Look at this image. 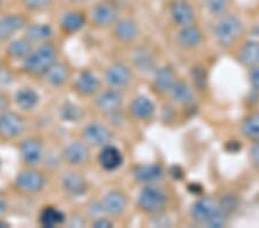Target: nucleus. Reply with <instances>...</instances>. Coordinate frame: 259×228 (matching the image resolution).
Instances as JSON below:
<instances>
[{"label": "nucleus", "instance_id": "nucleus-20", "mask_svg": "<svg viewBox=\"0 0 259 228\" xmlns=\"http://www.w3.org/2000/svg\"><path fill=\"white\" fill-rule=\"evenodd\" d=\"M114 35L119 41L132 43L139 35V27H137L135 21L131 19H123L115 24Z\"/></svg>", "mask_w": 259, "mask_h": 228}, {"label": "nucleus", "instance_id": "nucleus-22", "mask_svg": "<svg viewBox=\"0 0 259 228\" xmlns=\"http://www.w3.org/2000/svg\"><path fill=\"white\" fill-rule=\"evenodd\" d=\"M239 60L245 67L253 68L259 65V43L256 40H249L240 49Z\"/></svg>", "mask_w": 259, "mask_h": 228}, {"label": "nucleus", "instance_id": "nucleus-24", "mask_svg": "<svg viewBox=\"0 0 259 228\" xmlns=\"http://www.w3.org/2000/svg\"><path fill=\"white\" fill-rule=\"evenodd\" d=\"M175 82L177 80H175L173 70L169 67H162L156 72V75L153 78V86L158 93L165 94L167 91H170Z\"/></svg>", "mask_w": 259, "mask_h": 228}, {"label": "nucleus", "instance_id": "nucleus-2", "mask_svg": "<svg viewBox=\"0 0 259 228\" xmlns=\"http://www.w3.org/2000/svg\"><path fill=\"white\" fill-rule=\"evenodd\" d=\"M242 31H243V24L234 14H225L220 16L214 26L215 39L224 48H228L235 43L241 36Z\"/></svg>", "mask_w": 259, "mask_h": 228}, {"label": "nucleus", "instance_id": "nucleus-1", "mask_svg": "<svg viewBox=\"0 0 259 228\" xmlns=\"http://www.w3.org/2000/svg\"><path fill=\"white\" fill-rule=\"evenodd\" d=\"M57 50L52 44L45 43L32 51L23 62L24 72L33 76H41L56 62Z\"/></svg>", "mask_w": 259, "mask_h": 228}, {"label": "nucleus", "instance_id": "nucleus-18", "mask_svg": "<svg viewBox=\"0 0 259 228\" xmlns=\"http://www.w3.org/2000/svg\"><path fill=\"white\" fill-rule=\"evenodd\" d=\"M215 202L210 197H203L200 200L196 201L194 203L193 207H191V217L194 218V220L198 222H205L208 218L211 217L213 211L217 209Z\"/></svg>", "mask_w": 259, "mask_h": 228}, {"label": "nucleus", "instance_id": "nucleus-12", "mask_svg": "<svg viewBox=\"0 0 259 228\" xmlns=\"http://www.w3.org/2000/svg\"><path fill=\"white\" fill-rule=\"evenodd\" d=\"M20 155L26 164L36 165L43 157V144L36 138L27 139L21 143Z\"/></svg>", "mask_w": 259, "mask_h": 228}, {"label": "nucleus", "instance_id": "nucleus-37", "mask_svg": "<svg viewBox=\"0 0 259 228\" xmlns=\"http://www.w3.org/2000/svg\"><path fill=\"white\" fill-rule=\"evenodd\" d=\"M53 0H23V5L29 11L40 12L51 6Z\"/></svg>", "mask_w": 259, "mask_h": 228}, {"label": "nucleus", "instance_id": "nucleus-13", "mask_svg": "<svg viewBox=\"0 0 259 228\" xmlns=\"http://www.w3.org/2000/svg\"><path fill=\"white\" fill-rule=\"evenodd\" d=\"M27 20L20 14H10L0 18V40L11 38L15 32L26 26Z\"/></svg>", "mask_w": 259, "mask_h": 228}, {"label": "nucleus", "instance_id": "nucleus-9", "mask_svg": "<svg viewBox=\"0 0 259 228\" xmlns=\"http://www.w3.org/2000/svg\"><path fill=\"white\" fill-rule=\"evenodd\" d=\"M105 80L107 84L111 85L112 88H122L131 82L132 73L126 65L116 62L107 68Z\"/></svg>", "mask_w": 259, "mask_h": 228}, {"label": "nucleus", "instance_id": "nucleus-43", "mask_svg": "<svg viewBox=\"0 0 259 228\" xmlns=\"http://www.w3.org/2000/svg\"><path fill=\"white\" fill-rule=\"evenodd\" d=\"M6 202L3 200V198H0V214L4 213L6 211Z\"/></svg>", "mask_w": 259, "mask_h": 228}, {"label": "nucleus", "instance_id": "nucleus-5", "mask_svg": "<svg viewBox=\"0 0 259 228\" xmlns=\"http://www.w3.org/2000/svg\"><path fill=\"white\" fill-rule=\"evenodd\" d=\"M26 122L18 113L0 114V138L4 140H14L22 134Z\"/></svg>", "mask_w": 259, "mask_h": 228}, {"label": "nucleus", "instance_id": "nucleus-33", "mask_svg": "<svg viewBox=\"0 0 259 228\" xmlns=\"http://www.w3.org/2000/svg\"><path fill=\"white\" fill-rule=\"evenodd\" d=\"M227 220H228V213L218 205L217 206V209L213 211L211 217L208 218L204 223H205L207 227H211V228H221L226 226Z\"/></svg>", "mask_w": 259, "mask_h": 228}, {"label": "nucleus", "instance_id": "nucleus-21", "mask_svg": "<svg viewBox=\"0 0 259 228\" xmlns=\"http://www.w3.org/2000/svg\"><path fill=\"white\" fill-rule=\"evenodd\" d=\"M45 82L52 86H60L68 80L69 70L67 66L61 62H54L43 75Z\"/></svg>", "mask_w": 259, "mask_h": 228}, {"label": "nucleus", "instance_id": "nucleus-7", "mask_svg": "<svg viewBox=\"0 0 259 228\" xmlns=\"http://www.w3.org/2000/svg\"><path fill=\"white\" fill-rule=\"evenodd\" d=\"M169 14L180 27L190 26L195 20V12L187 0H172L169 3Z\"/></svg>", "mask_w": 259, "mask_h": 228}, {"label": "nucleus", "instance_id": "nucleus-15", "mask_svg": "<svg viewBox=\"0 0 259 228\" xmlns=\"http://www.w3.org/2000/svg\"><path fill=\"white\" fill-rule=\"evenodd\" d=\"M99 80L94 73L85 70L82 72L74 83V89L81 96H91L99 88Z\"/></svg>", "mask_w": 259, "mask_h": 228}, {"label": "nucleus", "instance_id": "nucleus-41", "mask_svg": "<svg viewBox=\"0 0 259 228\" xmlns=\"http://www.w3.org/2000/svg\"><path fill=\"white\" fill-rule=\"evenodd\" d=\"M8 107V98L4 93H0V114L5 113Z\"/></svg>", "mask_w": 259, "mask_h": 228}, {"label": "nucleus", "instance_id": "nucleus-44", "mask_svg": "<svg viewBox=\"0 0 259 228\" xmlns=\"http://www.w3.org/2000/svg\"><path fill=\"white\" fill-rule=\"evenodd\" d=\"M0 165H2V160H0Z\"/></svg>", "mask_w": 259, "mask_h": 228}, {"label": "nucleus", "instance_id": "nucleus-23", "mask_svg": "<svg viewBox=\"0 0 259 228\" xmlns=\"http://www.w3.org/2000/svg\"><path fill=\"white\" fill-rule=\"evenodd\" d=\"M85 23V16L78 11H72L66 13L60 21L61 30L66 34H74L81 30Z\"/></svg>", "mask_w": 259, "mask_h": 228}, {"label": "nucleus", "instance_id": "nucleus-3", "mask_svg": "<svg viewBox=\"0 0 259 228\" xmlns=\"http://www.w3.org/2000/svg\"><path fill=\"white\" fill-rule=\"evenodd\" d=\"M137 204L145 213H158L165 209L167 204V195L164 190L158 187L149 186L142 190Z\"/></svg>", "mask_w": 259, "mask_h": 228}, {"label": "nucleus", "instance_id": "nucleus-29", "mask_svg": "<svg viewBox=\"0 0 259 228\" xmlns=\"http://www.w3.org/2000/svg\"><path fill=\"white\" fill-rule=\"evenodd\" d=\"M169 93L172 95L173 101L177 102L178 104H181V105H190L194 102L193 91H191L190 86L185 82H175V84L170 89Z\"/></svg>", "mask_w": 259, "mask_h": 228}, {"label": "nucleus", "instance_id": "nucleus-11", "mask_svg": "<svg viewBox=\"0 0 259 228\" xmlns=\"http://www.w3.org/2000/svg\"><path fill=\"white\" fill-rule=\"evenodd\" d=\"M127 207V197L122 192L112 190L103 198L102 211L110 215H120Z\"/></svg>", "mask_w": 259, "mask_h": 228}, {"label": "nucleus", "instance_id": "nucleus-34", "mask_svg": "<svg viewBox=\"0 0 259 228\" xmlns=\"http://www.w3.org/2000/svg\"><path fill=\"white\" fill-rule=\"evenodd\" d=\"M206 10L214 16H223L227 13L228 0H204Z\"/></svg>", "mask_w": 259, "mask_h": 228}, {"label": "nucleus", "instance_id": "nucleus-30", "mask_svg": "<svg viewBox=\"0 0 259 228\" xmlns=\"http://www.w3.org/2000/svg\"><path fill=\"white\" fill-rule=\"evenodd\" d=\"M15 101L16 104L20 106V109L29 111L35 109L37 106V104L39 102V96L33 89L23 88L18 91Z\"/></svg>", "mask_w": 259, "mask_h": 228}, {"label": "nucleus", "instance_id": "nucleus-31", "mask_svg": "<svg viewBox=\"0 0 259 228\" xmlns=\"http://www.w3.org/2000/svg\"><path fill=\"white\" fill-rule=\"evenodd\" d=\"M31 52V43L26 38L11 41L7 47V55L13 59H26Z\"/></svg>", "mask_w": 259, "mask_h": 228}, {"label": "nucleus", "instance_id": "nucleus-40", "mask_svg": "<svg viewBox=\"0 0 259 228\" xmlns=\"http://www.w3.org/2000/svg\"><path fill=\"white\" fill-rule=\"evenodd\" d=\"M250 159H251V163L259 168V140L256 141L250 150Z\"/></svg>", "mask_w": 259, "mask_h": 228}, {"label": "nucleus", "instance_id": "nucleus-4", "mask_svg": "<svg viewBox=\"0 0 259 228\" xmlns=\"http://www.w3.org/2000/svg\"><path fill=\"white\" fill-rule=\"evenodd\" d=\"M45 186V176L35 169H26L18 174L15 179V188L26 195H35L41 192Z\"/></svg>", "mask_w": 259, "mask_h": 228}, {"label": "nucleus", "instance_id": "nucleus-26", "mask_svg": "<svg viewBox=\"0 0 259 228\" xmlns=\"http://www.w3.org/2000/svg\"><path fill=\"white\" fill-rule=\"evenodd\" d=\"M131 113L139 120L151 118L154 113V105L145 96L136 97L131 104Z\"/></svg>", "mask_w": 259, "mask_h": 228}, {"label": "nucleus", "instance_id": "nucleus-42", "mask_svg": "<svg viewBox=\"0 0 259 228\" xmlns=\"http://www.w3.org/2000/svg\"><path fill=\"white\" fill-rule=\"evenodd\" d=\"M113 226V223H112L110 220H107V219H98V220H96L94 222V227L96 228H107V227H112Z\"/></svg>", "mask_w": 259, "mask_h": 228}, {"label": "nucleus", "instance_id": "nucleus-32", "mask_svg": "<svg viewBox=\"0 0 259 228\" xmlns=\"http://www.w3.org/2000/svg\"><path fill=\"white\" fill-rule=\"evenodd\" d=\"M244 138L252 141L259 140V113H253L246 118L241 126Z\"/></svg>", "mask_w": 259, "mask_h": 228}, {"label": "nucleus", "instance_id": "nucleus-10", "mask_svg": "<svg viewBox=\"0 0 259 228\" xmlns=\"http://www.w3.org/2000/svg\"><path fill=\"white\" fill-rule=\"evenodd\" d=\"M62 156H64V159L69 165L81 166L89 160L90 150L89 148H88L87 143L74 142V143H70L69 145H67V147L64 149Z\"/></svg>", "mask_w": 259, "mask_h": 228}, {"label": "nucleus", "instance_id": "nucleus-19", "mask_svg": "<svg viewBox=\"0 0 259 228\" xmlns=\"http://www.w3.org/2000/svg\"><path fill=\"white\" fill-rule=\"evenodd\" d=\"M62 188L72 196H81L87 193L88 184L87 180L80 174L68 173L62 179Z\"/></svg>", "mask_w": 259, "mask_h": 228}, {"label": "nucleus", "instance_id": "nucleus-25", "mask_svg": "<svg viewBox=\"0 0 259 228\" xmlns=\"http://www.w3.org/2000/svg\"><path fill=\"white\" fill-rule=\"evenodd\" d=\"M179 43L187 49H193L198 47V45L202 43L203 35L202 31L199 29L190 24V26L182 27L181 30L179 32L178 36Z\"/></svg>", "mask_w": 259, "mask_h": 228}, {"label": "nucleus", "instance_id": "nucleus-8", "mask_svg": "<svg viewBox=\"0 0 259 228\" xmlns=\"http://www.w3.org/2000/svg\"><path fill=\"white\" fill-rule=\"evenodd\" d=\"M111 130L107 127L99 123L89 124L83 130V139L87 144L93 145V147H105L110 144L112 141Z\"/></svg>", "mask_w": 259, "mask_h": 228}, {"label": "nucleus", "instance_id": "nucleus-17", "mask_svg": "<svg viewBox=\"0 0 259 228\" xmlns=\"http://www.w3.org/2000/svg\"><path fill=\"white\" fill-rule=\"evenodd\" d=\"M97 107L105 113H115L122 105V97L114 89L104 91L97 98Z\"/></svg>", "mask_w": 259, "mask_h": 228}, {"label": "nucleus", "instance_id": "nucleus-36", "mask_svg": "<svg viewBox=\"0 0 259 228\" xmlns=\"http://www.w3.org/2000/svg\"><path fill=\"white\" fill-rule=\"evenodd\" d=\"M61 118L66 121H78L82 118V111L78 106L74 105L72 103H67L61 107L60 111Z\"/></svg>", "mask_w": 259, "mask_h": 228}, {"label": "nucleus", "instance_id": "nucleus-38", "mask_svg": "<svg viewBox=\"0 0 259 228\" xmlns=\"http://www.w3.org/2000/svg\"><path fill=\"white\" fill-rule=\"evenodd\" d=\"M236 204H237L236 198L232 196V195H227V196H224V200L221 198V203L219 206L229 214L233 210L236 209Z\"/></svg>", "mask_w": 259, "mask_h": 228}, {"label": "nucleus", "instance_id": "nucleus-27", "mask_svg": "<svg viewBox=\"0 0 259 228\" xmlns=\"http://www.w3.org/2000/svg\"><path fill=\"white\" fill-rule=\"evenodd\" d=\"M52 36V28L49 24L36 23L29 26L26 30L24 38L28 39L30 43H40L49 39Z\"/></svg>", "mask_w": 259, "mask_h": 228}, {"label": "nucleus", "instance_id": "nucleus-39", "mask_svg": "<svg viewBox=\"0 0 259 228\" xmlns=\"http://www.w3.org/2000/svg\"><path fill=\"white\" fill-rule=\"evenodd\" d=\"M249 77H250V83H251L252 88L254 90L259 91V67L258 66H256V67H253L251 70H250Z\"/></svg>", "mask_w": 259, "mask_h": 228}, {"label": "nucleus", "instance_id": "nucleus-35", "mask_svg": "<svg viewBox=\"0 0 259 228\" xmlns=\"http://www.w3.org/2000/svg\"><path fill=\"white\" fill-rule=\"evenodd\" d=\"M134 62H135L136 67L139 68L141 72L144 73L151 72L154 67V61L152 59V57L150 56L149 53L143 51H139L136 53L135 58H134Z\"/></svg>", "mask_w": 259, "mask_h": 228}, {"label": "nucleus", "instance_id": "nucleus-28", "mask_svg": "<svg viewBox=\"0 0 259 228\" xmlns=\"http://www.w3.org/2000/svg\"><path fill=\"white\" fill-rule=\"evenodd\" d=\"M65 221V215L60 210L53 206H47L41 210L39 214V222L43 227L53 228L58 225H61Z\"/></svg>", "mask_w": 259, "mask_h": 228}, {"label": "nucleus", "instance_id": "nucleus-45", "mask_svg": "<svg viewBox=\"0 0 259 228\" xmlns=\"http://www.w3.org/2000/svg\"><path fill=\"white\" fill-rule=\"evenodd\" d=\"M187 2H188V0H187Z\"/></svg>", "mask_w": 259, "mask_h": 228}, {"label": "nucleus", "instance_id": "nucleus-14", "mask_svg": "<svg viewBox=\"0 0 259 228\" xmlns=\"http://www.w3.org/2000/svg\"><path fill=\"white\" fill-rule=\"evenodd\" d=\"M98 161L105 171H115L123 163L122 153L112 145H105L98 156Z\"/></svg>", "mask_w": 259, "mask_h": 228}, {"label": "nucleus", "instance_id": "nucleus-6", "mask_svg": "<svg viewBox=\"0 0 259 228\" xmlns=\"http://www.w3.org/2000/svg\"><path fill=\"white\" fill-rule=\"evenodd\" d=\"M118 7L111 0H103L93 8L91 20L97 27H108L118 19Z\"/></svg>", "mask_w": 259, "mask_h": 228}, {"label": "nucleus", "instance_id": "nucleus-16", "mask_svg": "<svg viewBox=\"0 0 259 228\" xmlns=\"http://www.w3.org/2000/svg\"><path fill=\"white\" fill-rule=\"evenodd\" d=\"M134 176L144 185H153L164 177V169L159 165H142L134 171Z\"/></svg>", "mask_w": 259, "mask_h": 228}]
</instances>
